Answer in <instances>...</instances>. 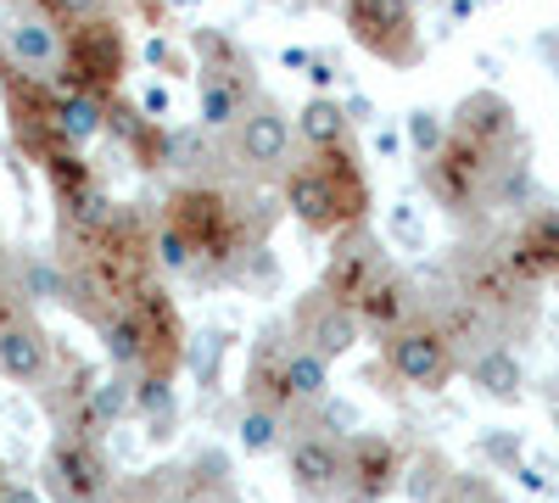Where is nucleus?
I'll return each instance as SVG.
<instances>
[{"instance_id":"1","label":"nucleus","mask_w":559,"mask_h":503,"mask_svg":"<svg viewBox=\"0 0 559 503\" xmlns=\"http://www.w3.org/2000/svg\"><path fill=\"white\" fill-rule=\"evenodd\" d=\"M286 218L274 185H229V179H185L157 202V268L174 280L224 286L252 247Z\"/></svg>"},{"instance_id":"2","label":"nucleus","mask_w":559,"mask_h":503,"mask_svg":"<svg viewBox=\"0 0 559 503\" xmlns=\"http://www.w3.org/2000/svg\"><path fill=\"white\" fill-rule=\"evenodd\" d=\"M57 263L68 274V308L84 325L112 319L146 280H163L157 268V207L112 202V218L90 236L57 241Z\"/></svg>"},{"instance_id":"3","label":"nucleus","mask_w":559,"mask_h":503,"mask_svg":"<svg viewBox=\"0 0 559 503\" xmlns=\"http://www.w3.org/2000/svg\"><path fill=\"white\" fill-rule=\"evenodd\" d=\"M280 202L308 236H342L347 224H369L376 191H369V168L358 146H336V152H292L286 173H280Z\"/></svg>"},{"instance_id":"4","label":"nucleus","mask_w":559,"mask_h":503,"mask_svg":"<svg viewBox=\"0 0 559 503\" xmlns=\"http://www.w3.org/2000/svg\"><path fill=\"white\" fill-rule=\"evenodd\" d=\"M191 73H197V123L213 134L236 129V118L263 96L258 62L224 28H191Z\"/></svg>"},{"instance_id":"5","label":"nucleus","mask_w":559,"mask_h":503,"mask_svg":"<svg viewBox=\"0 0 559 503\" xmlns=\"http://www.w3.org/2000/svg\"><path fill=\"white\" fill-rule=\"evenodd\" d=\"M224 173L229 185H280L292 152H297V134H292V112L280 107L269 89L236 118V129H224Z\"/></svg>"},{"instance_id":"6","label":"nucleus","mask_w":559,"mask_h":503,"mask_svg":"<svg viewBox=\"0 0 559 503\" xmlns=\"http://www.w3.org/2000/svg\"><path fill=\"white\" fill-rule=\"evenodd\" d=\"M129 34L123 17H96V23H68L62 34V62H57V89H84V96H123V79H129Z\"/></svg>"},{"instance_id":"7","label":"nucleus","mask_w":559,"mask_h":503,"mask_svg":"<svg viewBox=\"0 0 559 503\" xmlns=\"http://www.w3.org/2000/svg\"><path fill=\"white\" fill-rule=\"evenodd\" d=\"M342 28L364 57H376L397 73L426 62V34H419L414 0H342Z\"/></svg>"},{"instance_id":"8","label":"nucleus","mask_w":559,"mask_h":503,"mask_svg":"<svg viewBox=\"0 0 559 503\" xmlns=\"http://www.w3.org/2000/svg\"><path fill=\"white\" fill-rule=\"evenodd\" d=\"M112 487H118V476L107 465L102 442L73 436V431L51 436V447H45V459H39V492L51 503H107Z\"/></svg>"},{"instance_id":"9","label":"nucleus","mask_w":559,"mask_h":503,"mask_svg":"<svg viewBox=\"0 0 559 503\" xmlns=\"http://www.w3.org/2000/svg\"><path fill=\"white\" fill-rule=\"evenodd\" d=\"M62 34H68V23H57L34 0H0V51H7L12 68H23L34 79H57Z\"/></svg>"},{"instance_id":"10","label":"nucleus","mask_w":559,"mask_h":503,"mask_svg":"<svg viewBox=\"0 0 559 503\" xmlns=\"http://www.w3.org/2000/svg\"><path fill=\"white\" fill-rule=\"evenodd\" d=\"M386 370L414 386V392H442L453 375H459V352L453 342L442 336V325H431V319H414V325L392 331L386 336Z\"/></svg>"},{"instance_id":"11","label":"nucleus","mask_w":559,"mask_h":503,"mask_svg":"<svg viewBox=\"0 0 559 503\" xmlns=\"http://www.w3.org/2000/svg\"><path fill=\"white\" fill-rule=\"evenodd\" d=\"M492 236H498L503 263L515 268L532 291L559 286V207H526L515 224H503Z\"/></svg>"},{"instance_id":"12","label":"nucleus","mask_w":559,"mask_h":503,"mask_svg":"<svg viewBox=\"0 0 559 503\" xmlns=\"http://www.w3.org/2000/svg\"><path fill=\"white\" fill-rule=\"evenodd\" d=\"M392 263L386 241L369 230V224H347L342 236H331V258H324V274H319V286L331 291L336 302L358 308V297L376 286V274Z\"/></svg>"},{"instance_id":"13","label":"nucleus","mask_w":559,"mask_h":503,"mask_svg":"<svg viewBox=\"0 0 559 503\" xmlns=\"http://www.w3.org/2000/svg\"><path fill=\"white\" fill-rule=\"evenodd\" d=\"M286 470L302 503H336L347 492V442L297 426V436L286 442Z\"/></svg>"},{"instance_id":"14","label":"nucleus","mask_w":559,"mask_h":503,"mask_svg":"<svg viewBox=\"0 0 559 503\" xmlns=\"http://www.w3.org/2000/svg\"><path fill=\"white\" fill-rule=\"evenodd\" d=\"M358 336H364L358 313H353L347 302H336L324 286L302 291V302L292 308V342H297V347H308V352H319L324 363H336L342 352H353V347H358Z\"/></svg>"},{"instance_id":"15","label":"nucleus","mask_w":559,"mask_h":503,"mask_svg":"<svg viewBox=\"0 0 559 503\" xmlns=\"http://www.w3.org/2000/svg\"><path fill=\"white\" fill-rule=\"evenodd\" d=\"M353 313H358V325H364V331H376V336L386 342L392 331L414 325V319H426V291H419V280H414L408 268L386 263V268L376 274V286L358 297Z\"/></svg>"},{"instance_id":"16","label":"nucleus","mask_w":559,"mask_h":503,"mask_svg":"<svg viewBox=\"0 0 559 503\" xmlns=\"http://www.w3.org/2000/svg\"><path fill=\"white\" fill-rule=\"evenodd\" d=\"M397 476H403V453H397L386 436L358 431V436L347 442V492H342V498H353V503H381V498L397 487Z\"/></svg>"},{"instance_id":"17","label":"nucleus","mask_w":559,"mask_h":503,"mask_svg":"<svg viewBox=\"0 0 559 503\" xmlns=\"http://www.w3.org/2000/svg\"><path fill=\"white\" fill-rule=\"evenodd\" d=\"M57 363V342L34 313H17L12 325H0V375L17 386H39Z\"/></svg>"},{"instance_id":"18","label":"nucleus","mask_w":559,"mask_h":503,"mask_svg":"<svg viewBox=\"0 0 559 503\" xmlns=\"http://www.w3.org/2000/svg\"><path fill=\"white\" fill-rule=\"evenodd\" d=\"M292 134H297V152H336L353 146V118L336 96H308L302 112L292 118Z\"/></svg>"},{"instance_id":"19","label":"nucleus","mask_w":559,"mask_h":503,"mask_svg":"<svg viewBox=\"0 0 559 503\" xmlns=\"http://www.w3.org/2000/svg\"><path fill=\"white\" fill-rule=\"evenodd\" d=\"M12 280H17V291H23V302L28 308H68V274H62V263L57 258H39V252H17L12 258Z\"/></svg>"},{"instance_id":"20","label":"nucleus","mask_w":559,"mask_h":503,"mask_svg":"<svg viewBox=\"0 0 559 503\" xmlns=\"http://www.w3.org/2000/svg\"><path fill=\"white\" fill-rule=\"evenodd\" d=\"M471 381L487 392V397H498V403H521V386H526V370H521V358L509 352V347H481L476 358H471Z\"/></svg>"},{"instance_id":"21","label":"nucleus","mask_w":559,"mask_h":503,"mask_svg":"<svg viewBox=\"0 0 559 503\" xmlns=\"http://www.w3.org/2000/svg\"><path fill=\"white\" fill-rule=\"evenodd\" d=\"M292 431H297V426H292L286 415H274V408H263V403H241L236 436H241V453H252V459H269L274 447H286Z\"/></svg>"},{"instance_id":"22","label":"nucleus","mask_w":559,"mask_h":503,"mask_svg":"<svg viewBox=\"0 0 559 503\" xmlns=\"http://www.w3.org/2000/svg\"><path fill=\"white\" fill-rule=\"evenodd\" d=\"M57 118H62V134H68L79 152L107 134V101L102 96H84V89H57Z\"/></svg>"},{"instance_id":"23","label":"nucleus","mask_w":559,"mask_h":503,"mask_svg":"<svg viewBox=\"0 0 559 503\" xmlns=\"http://www.w3.org/2000/svg\"><path fill=\"white\" fill-rule=\"evenodd\" d=\"M174 381L168 375H134V420H146L152 442H168L174 436Z\"/></svg>"},{"instance_id":"24","label":"nucleus","mask_w":559,"mask_h":503,"mask_svg":"<svg viewBox=\"0 0 559 503\" xmlns=\"http://www.w3.org/2000/svg\"><path fill=\"white\" fill-rule=\"evenodd\" d=\"M403 476H408L403 487H408L414 503H437V498H448V487H453V470L437 459V453H419V465L403 470Z\"/></svg>"},{"instance_id":"25","label":"nucleus","mask_w":559,"mask_h":503,"mask_svg":"<svg viewBox=\"0 0 559 503\" xmlns=\"http://www.w3.org/2000/svg\"><path fill=\"white\" fill-rule=\"evenodd\" d=\"M313 431H324V436H336V442H353L358 431H364V415L347 403V397H324L319 408H313Z\"/></svg>"},{"instance_id":"26","label":"nucleus","mask_w":559,"mask_h":503,"mask_svg":"<svg viewBox=\"0 0 559 503\" xmlns=\"http://www.w3.org/2000/svg\"><path fill=\"white\" fill-rule=\"evenodd\" d=\"M224 331H202L197 342H185V370H191L202 386H213L218 381V358H224Z\"/></svg>"},{"instance_id":"27","label":"nucleus","mask_w":559,"mask_h":503,"mask_svg":"<svg viewBox=\"0 0 559 503\" xmlns=\"http://www.w3.org/2000/svg\"><path fill=\"white\" fill-rule=\"evenodd\" d=\"M403 134H408L414 157H431V152L442 146V134H448V118H442L437 107H414V112L403 118Z\"/></svg>"},{"instance_id":"28","label":"nucleus","mask_w":559,"mask_h":503,"mask_svg":"<svg viewBox=\"0 0 559 503\" xmlns=\"http://www.w3.org/2000/svg\"><path fill=\"white\" fill-rule=\"evenodd\" d=\"M45 12L57 23H96V17H118L123 0H45Z\"/></svg>"},{"instance_id":"29","label":"nucleus","mask_w":559,"mask_h":503,"mask_svg":"<svg viewBox=\"0 0 559 503\" xmlns=\"http://www.w3.org/2000/svg\"><path fill=\"white\" fill-rule=\"evenodd\" d=\"M140 62H146V68H157L163 79H185V73H191V57H185V51H174L168 39H146V45H140Z\"/></svg>"},{"instance_id":"30","label":"nucleus","mask_w":559,"mask_h":503,"mask_svg":"<svg viewBox=\"0 0 559 503\" xmlns=\"http://www.w3.org/2000/svg\"><path fill=\"white\" fill-rule=\"evenodd\" d=\"M17 313H34V308L23 302V291L12 280V252H0V325H12Z\"/></svg>"},{"instance_id":"31","label":"nucleus","mask_w":559,"mask_h":503,"mask_svg":"<svg viewBox=\"0 0 559 503\" xmlns=\"http://www.w3.org/2000/svg\"><path fill=\"white\" fill-rule=\"evenodd\" d=\"M442 503H503V492L492 481H481V476H453V487H448Z\"/></svg>"},{"instance_id":"32","label":"nucleus","mask_w":559,"mask_h":503,"mask_svg":"<svg viewBox=\"0 0 559 503\" xmlns=\"http://www.w3.org/2000/svg\"><path fill=\"white\" fill-rule=\"evenodd\" d=\"M481 453H487V459H498V465L515 470V465H521V436H503V431L492 436V431H487V436H481Z\"/></svg>"},{"instance_id":"33","label":"nucleus","mask_w":559,"mask_h":503,"mask_svg":"<svg viewBox=\"0 0 559 503\" xmlns=\"http://www.w3.org/2000/svg\"><path fill=\"white\" fill-rule=\"evenodd\" d=\"M392 230H397V241H408V247H426V230H419V218H414L408 202L392 213Z\"/></svg>"},{"instance_id":"34","label":"nucleus","mask_w":559,"mask_h":503,"mask_svg":"<svg viewBox=\"0 0 559 503\" xmlns=\"http://www.w3.org/2000/svg\"><path fill=\"white\" fill-rule=\"evenodd\" d=\"M134 107L146 112V118H157V123H163V118H168V89H163V84H146V89H140V101H134Z\"/></svg>"},{"instance_id":"35","label":"nucleus","mask_w":559,"mask_h":503,"mask_svg":"<svg viewBox=\"0 0 559 503\" xmlns=\"http://www.w3.org/2000/svg\"><path fill=\"white\" fill-rule=\"evenodd\" d=\"M308 79H313V96H324V89L336 84V62L331 57H308Z\"/></svg>"},{"instance_id":"36","label":"nucleus","mask_w":559,"mask_h":503,"mask_svg":"<svg viewBox=\"0 0 559 503\" xmlns=\"http://www.w3.org/2000/svg\"><path fill=\"white\" fill-rule=\"evenodd\" d=\"M0 503H45V492L28 487V481H7V487H0Z\"/></svg>"},{"instance_id":"37","label":"nucleus","mask_w":559,"mask_h":503,"mask_svg":"<svg viewBox=\"0 0 559 503\" xmlns=\"http://www.w3.org/2000/svg\"><path fill=\"white\" fill-rule=\"evenodd\" d=\"M347 118H353V123H369V118H376V101H369V96H353V101H347Z\"/></svg>"},{"instance_id":"38","label":"nucleus","mask_w":559,"mask_h":503,"mask_svg":"<svg viewBox=\"0 0 559 503\" xmlns=\"http://www.w3.org/2000/svg\"><path fill=\"white\" fill-rule=\"evenodd\" d=\"M308 57H313V51H302V45H292V51H280V62H286V68H308Z\"/></svg>"},{"instance_id":"39","label":"nucleus","mask_w":559,"mask_h":503,"mask_svg":"<svg viewBox=\"0 0 559 503\" xmlns=\"http://www.w3.org/2000/svg\"><path fill=\"white\" fill-rule=\"evenodd\" d=\"M476 7H481V0H448V12H453V17H471Z\"/></svg>"},{"instance_id":"40","label":"nucleus","mask_w":559,"mask_h":503,"mask_svg":"<svg viewBox=\"0 0 559 503\" xmlns=\"http://www.w3.org/2000/svg\"><path fill=\"white\" fill-rule=\"evenodd\" d=\"M163 7H179V12H191V7H202V0H163Z\"/></svg>"},{"instance_id":"41","label":"nucleus","mask_w":559,"mask_h":503,"mask_svg":"<svg viewBox=\"0 0 559 503\" xmlns=\"http://www.w3.org/2000/svg\"><path fill=\"white\" fill-rule=\"evenodd\" d=\"M0 487H7V459H0Z\"/></svg>"},{"instance_id":"42","label":"nucleus","mask_w":559,"mask_h":503,"mask_svg":"<svg viewBox=\"0 0 559 503\" xmlns=\"http://www.w3.org/2000/svg\"><path fill=\"white\" fill-rule=\"evenodd\" d=\"M487 7H503V0H487Z\"/></svg>"},{"instance_id":"43","label":"nucleus","mask_w":559,"mask_h":503,"mask_svg":"<svg viewBox=\"0 0 559 503\" xmlns=\"http://www.w3.org/2000/svg\"><path fill=\"white\" fill-rule=\"evenodd\" d=\"M414 7H426V0H414Z\"/></svg>"},{"instance_id":"44","label":"nucleus","mask_w":559,"mask_h":503,"mask_svg":"<svg viewBox=\"0 0 559 503\" xmlns=\"http://www.w3.org/2000/svg\"><path fill=\"white\" fill-rule=\"evenodd\" d=\"M34 7H45V0H34Z\"/></svg>"}]
</instances>
